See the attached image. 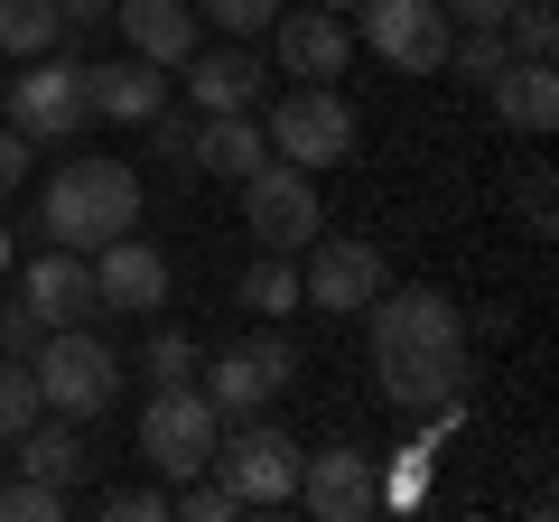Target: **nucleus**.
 Wrapping results in <instances>:
<instances>
[{"label": "nucleus", "instance_id": "20", "mask_svg": "<svg viewBox=\"0 0 559 522\" xmlns=\"http://www.w3.org/2000/svg\"><path fill=\"white\" fill-rule=\"evenodd\" d=\"M485 84H495V121H513V131H550V121H559V75H550V57H503Z\"/></svg>", "mask_w": 559, "mask_h": 522}, {"label": "nucleus", "instance_id": "35", "mask_svg": "<svg viewBox=\"0 0 559 522\" xmlns=\"http://www.w3.org/2000/svg\"><path fill=\"white\" fill-rule=\"evenodd\" d=\"M439 10H448V28H503L513 0H439Z\"/></svg>", "mask_w": 559, "mask_h": 522}, {"label": "nucleus", "instance_id": "6", "mask_svg": "<svg viewBox=\"0 0 559 522\" xmlns=\"http://www.w3.org/2000/svg\"><path fill=\"white\" fill-rule=\"evenodd\" d=\"M215 402H205L197 382H150V402H140V458L159 466L168 485L205 476L215 466Z\"/></svg>", "mask_w": 559, "mask_h": 522}, {"label": "nucleus", "instance_id": "33", "mask_svg": "<svg viewBox=\"0 0 559 522\" xmlns=\"http://www.w3.org/2000/svg\"><path fill=\"white\" fill-rule=\"evenodd\" d=\"M28 159H38V141L0 121V197H20V187H28Z\"/></svg>", "mask_w": 559, "mask_h": 522}, {"label": "nucleus", "instance_id": "28", "mask_svg": "<svg viewBox=\"0 0 559 522\" xmlns=\"http://www.w3.org/2000/svg\"><path fill=\"white\" fill-rule=\"evenodd\" d=\"M66 503H75V485H47V476H20V485H0V513H10V522H57Z\"/></svg>", "mask_w": 559, "mask_h": 522}, {"label": "nucleus", "instance_id": "12", "mask_svg": "<svg viewBox=\"0 0 559 522\" xmlns=\"http://www.w3.org/2000/svg\"><path fill=\"white\" fill-rule=\"evenodd\" d=\"M299 503L318 522H373L382 513V458H373V448H355V439L299 458Z\"/></svg>", "mask_w": 559, "mask_h": 522}, {"label": "nucleus", "instance_id": "23", "mask_svg": "<svg viewBox=\"0 0 559 522\" xmlns=\"http://www.w3.org/2000/svg\"><path fill=\"white\" fill-rule=\"evenodd\" d=\"M234 299L252 308V318H289V308H299V261H289V252H261L252 271H242Z\"/></svg>", "mask_w": 559, "mask_h": 522}, {"label": "nucleus", "instance_id": "14", "mask_svg": "<svg viewBox=\"0 0 559 522\" xmlns=\"http://www.w3.org/2000/svg\"><path fill=\"white\" fill-rule=\"evenodd\" d=\"M94 261V308L103 318H159L168 308V261L150 252L140 234H112L103 252H84Z\"/></svg>", "mask_w": 559, "mask_h": 522}, {"label": "nucleus", "instance_id": "10", "mask_svg": "<svg viewBox=\"0 0 559 522\" xmlns=\"http://www.w3.org/2000/svg\"><path fill=\"white\" fill-rule=\"evenodd\" d=\"M308 271H299V308H326V318H364L382 289V252L364 234H308L299 242Z\"/></svg>", "mask_w": 559, "mask_h": 522}, {"label": "nucleus", "instance_id": "34", "mask_svg": "<svg viewBox=\"0 0 559 522\" xmlns=\"http://www.w3.org/2000/svg\"><path fill=\"white\" fill-rule=\"evenodd\" d=\"M66 38H94V28H112V0H57Z\"/></svg>", "mask_w": 559, "mask_h": 522}, {"label": "nucleus", "instance_id": "13", "mask_svg": "<svg viewBox=\"0 0 559 522\" xmlns=\"http://www.w3.org/2000/svg\"><path fill=\"white\" fill-rule=\"evenodd\" d=\"M261 38L280 47V66H289L299 84H336L345 66H355V28H345L336 10H318V0H299V10L280 0V20L261 28Z\"/></svg>", "mask_w": 559, "mask_h": 522}, {"label": "nucleus", "instance_id": "37", "mask_svg": "<svg viewBox=\"0 0 559 522\" xmlns=\"http://www.w3.org/2000/svg\"><path fill=\"white\" fill-rule=\"evenodd\" d=\"M318 10H345V0H318Z\"/></svg>", "mask_w": 559, "mask_h": 522}, {"label": "nucleus", "instance_id": "38", "mask_svg": "<svg viewBox=\"0 0 559 522\" xmlns=\"http://www.w3.org/2000/svg\"><path fill=\"white\" fill-rule=\"evenodd\" d=\"M0 84H10V75H0Z\"/></svg>", "mask_w": 559, "mask_h": 522}, {"label": "nucleus", "instance_id": "31", "mask_svg": "<svg viewBox=\"0 0 559 522\" xmlns=\"http://www.w3.org/2000/svg\"><path fill=\"white\" fill-rule=\"evenodd\" d=\"M94 513L103 522H168V495H159V485H112Z\"/></svg>", "mask_w": 559, "mask_h": 522}, {"label": "nucleus", "instance_id": "29", "mask_svg": "<svg viewBox=\"0 0 559 522\" xmlns=\"http://www.w3.org/2000/svg\"><path fill=\"white\" fill-rule=\"evenodd\" d=\"M503 57H513V47H503V28H457V38H448V66H457L466 84H485Z\"/></svg>", "mask_w": 559, "mask_h": 522}, {"label": "nucleus", "instance_id": "15", "mask_svg": "<svg viewBox=\"0 0 559 522\" xmlns=\"http://www.w3.org/2000/svg\"><path fill=\"white\" fill-rule=\"evenodd\" d=\"M178 84H187V103H197V112H261L271 66L252 57V38H234V47H197Z\"/></svg>", "mask_w": 559, "mask_h": 522}, {"label": "nucleus", "instance_id": "25", "mask_svg": "<svg viewBox=\"0 0 559 522\" xmlns=\"http://www.w3.org/2000/svg\"><path fill=\"white\" fill-rule=\"evenodd\" d=\"M150 141H159V159L178 168V178H197V103H159V112L140 121Z\"/></svg>", "mask_w": 559, "mask_h": 522}, {"label": "nucleus", "instance_id": "21", "mask_svg": "<svg viewBox=\"0 0 559 522\" xmlns=\"http://www.w3.org/2000/svg\"><path fill=\"white\" fill-rule=\"evenodd\" d=\"M10 448H20V476H47V485H75L84 476V439H75V420H57V411H38Z\"/></svg>", "mask_w": 559, "mask_h": 522}, {"label": "nucleus", "instance_id": "30", "mask_svg": "<svg viewBox=\"0 0 559 522\" xmlns=\"http://www.w3.org/2000/svg\"><path fill=\"white\" fill-rule=\"evenodd\" d=\"M197 20H215L224 38H261L280 20V0H197Z\"/></svg>", "mask_w": 559, "mask_h": 522}, {"label": "nucleus", "instance_id": "24", "mask_svg": "<svg viewBox=\"0 0 559 522\" xmlns=\"http://www.w3.org/2000/svg\"><path fill=\"white\" fill-rule=\"evenodd\" d=\"M197 364H205V355H197L187 327H168V318L150 327V345H140V373H150V382H197Z\"/></svg>", "mask_w": 559, "mask_h": 522}, {"label": "nucleus", "instance_id": "22", "mask_svg": "<svg viewBox=\"0 0 559 522\" xmlns=\"http://www.w3.org/2000/svg\"><path fill=\"white\" fill-rule=\"evenodd\" d=\"M66 38L57 0H0V57H47Z\"/></svg>", "mask_w": 559, "mask_h": 522}, {"label": "nucleus", "instance_id": "8", "mask_svg": "<svg viewBox=\"0 0 559 522\" xmlns=\"http://www.w3.org/2000/svg\"><path fill=\"white\" fill-rule=\"evenodd\" d=\"M289 382H299V345L289 336H242L205 364V402H215V420H252V411H280Z\"/></svg>", "mask_w": 559, "mask_h": 522}, {"label": "nucleus", "instance_id": "36", "mask_svg": "<svg viewBox=\"0 0 559 522\" xmlns=\"http://www.w3.org/2000/svg\"><path fill=\"white\" fill-rule=\"evenodd\" d=\"M10 261H20V242H10V224H0V271H10Z\"/></svg>", "mask_w": 559, "mask_h": 522}, {"label": "nucleus", "instance_id": "18", "mask_svg": "<svg viewBox=\"0 0 559 522\" xmlns=\"http://www.w3.org/2000/svg\"><path fill=\"white\" fill-rule=\"evenodd\" d=\"M84 103H94V121H150L168 103V66L150 57H112V66H84Z\"/></svg>", "mask_w": 559, "mask_h": 522}, {"label": "nucleus", "instance_id": "4", "mask_svg": "<svg viewBox=\"0 0 559 522\" xmlns=\"http://www.w3.org/2000/svg\"><path fill=\"white\" fill-rule=\"evenodd\" d=\"M299 458H308V448L289 439L271 411H252V420H224V429H215V476L234 485L242 513H271V503L299 495Z\"/></svg>", "mask_w": 559, "mask_h": 522}, {"label": "nucleus", "instance_id": "16", "mask_svg": "<svg viewBox=\"0 0 559 522\" xmlns=\"http://www.w3.org/2000/svg\"><path fill=\"white\" fill-rule=\"evenodd\" d=\"M112 28L131 38V57H150V66H187L197 38H205L197 0H112Z\"/></svg>", "mask_w": 559, "mask_h": 522}, {"label": "nucleus", "instance_id": "17", "mask_svg": "<svg viewBox=\"0 0 559 522\" xmlns=\"http://www.w3.org/2000/svg\"><path fill=\"white\" fill-rule=\"evenodd\" d=\"M20 299L38 308L47 327H94V318H103V308H94V261H84V252H57V242L28 261V289H20Z\"/></svg>", "mask_w": 559, "mask_h": 522}, {"label": "nucleus", "instance_id": "1", "mask_svg": "<svg viewBox=\"0 0 559 522\" xmlns=\"http://www.w3.org/2000/svg\"><path fill=\"white\" fill-rule=\"evenodd\" d=\"M364 345H373V382L382 402L401 411H457L466 402V318L448 289L411 281L373 289V308H364Z\"/></svg>", "mask_w": 559, "mask_h": 522}, {"label": "nucleus", "instance_id": "3", "mask_svg": "<svg viewBox=\"0 0 559 522\" xmlns=\"http://www.w3.org/2000/svg\"><path fill=\"white\" fill-rule=\"evenodd\" d=\"M28 373H38V402L57 411V420H75V429L121 402V355L94 327H47L38 355H28Z\"/></svg>", "mask_w": 559, "mask_h": 522}, {"label": "nucleus", "instance_id": "5", "mask_svg": "<svg viewBox=\"0 0 559 522\" xmlns=\"http://www.w3.org/2000/svg\"><path fill=\"white\" fill-rule=\"evenodd\" d=\"M261 141L289 168H345L355 159V103L336 84H289L280 103H261Z\"/></svg>", "mask_w": 559, "mask_h": 522}, {"label": "nucleus", "instance_id": "2", "mask_svg": "<svg viewBox=\"0 0 559 522\" xmlns=\"http://www.w3.org/2000/svg\"><path fill=\"white\" fill-rule=\"evenodd\" d=\"M38 224H47L57 252H103L112 234H131L140 224L131 159H66L57 178H47V197H38Z\"/></svg>", "mask_w": 559, "mask_h": 522}, {"label": "nucleus", "instance_id": "7", "mask_svg": "<svg viewBox=\"0 0 559 522\" xmlns=\"http://www.w3.org/2000/svg\"><path fill=\"white\" fill-rule=\"evenodd\" d=\"M0 103H10V131H28V141H75L84 121H94V103H84V66L75 57H57V47H47V57H28L20 75L0 84Z\"/></svg>", "mask_w": 559, "mask_h": 522}, {"label": "nucleus", "instance_id": "19", "mask_svg": "<svg viewBox=\"0 0 559 522\" xmlns=\"http://www.w3.org/2000/svg\"><path fill=\"white\" fill-rule=\"evenodd\" d=\"M271 159V141H261V112H197V178H252V168Z\"/></svg>", "mask_w": 559, "mask_h": 522}, {"label": "nucleus", "instance_id": "27", "mask_svg": "<svg viewBox=\"0 0 559 522\" xmlns=\"http://www.w3.org/2000/svg\"><path fill=\"white\" fill-rule=\"evenodd\" d=\"M38 411H47V402H38V373H28L20 355H0V439H20Z\"/></svg>", "mask_w": 559, "mask_h": 522}, {"label": "nucleus", "instance_id": "9", "mask_svg": "<svg viewBox=\"0 0 559 522\" xmlns=\"http://www.w3.org/2000/svg\"><path fill=\"white\" fill-rule=\"evenodd\" d=\"M355 28H364V47H373L382 66H401V75H439L448 38H457L439 0H355Z\"/></svg>", "mask_w": 559, "mask_h": 522}, {"label": "nucleus", "instance_id": "32", "mask_svg": "<svg viewBox=\"0 0 559 522\" xmlns=\"http://www.w3.org/2000/svg\"><path fill=\"white\" fill-rule=\"evenodd\" d=\"M38 336H47V318H38L28 299H20V308H0V355H20V364H28V355H38Z\"/></svg>", "mask_w": 559, "mask_h": 522}, {"label": "nucleus", "instance_id": "26", "mask_svg": "<svg viewBox=\"0 0 559 522\" xmlns=\"http://www.w3.org/2000/svg\"><path fill=\"white\" fill-rule=\"evenodd\" d=\"M429 466H439V439H419V448H401V458L382 466V513H411V503L429 495Z\"/></svg>", "mask_w": 559, "mask_h": 522}, {"label": "nucleus", "instance_id": "11", "mask_svg": "<svg viewBox=\"0 0 559 522\" xmlns=\"http://www.w3.org/2000/svg\"><path fill=\"white\" fill-rule=\"evenodd\" d=\"M242 224H252L261 252H299L308 234H318V178L289 159H261L252 178H242Z\"/></svg>", "mask_w": 559, "mask_h": 522}]
</instances>
